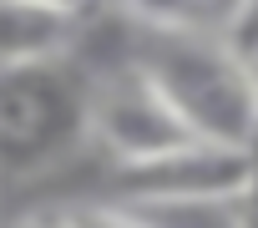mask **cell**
I'll list each match as a JSON object with an SVG mask.
<instances>
[{
    "label": "cell",
    "instance_id": "6da1fadb",
    "mask_svg": "<svg viewBox=\"0 0 258 228\" xmlns=\"http://www.w3.org/2000/svg\"><path fill=\"white\" fill-rule=\"evenodd\" d=\"M198 142L258 147V71L218 36H147L126 61Z\"/></svg>",
    "mask_w": 258,
    "mask_h": 228
},
{
    "label": "cell",
    "instance_id": "7a4b0ae2",
    "mask_svg": "<svg viewBox=\"0 0 258 228\" xmlns=\"http://www.w3.org/2000/svg\"><path fill=\"white\" fill-rule=\"evenodd\" d=\"M258 173V147L187 142L157 162L116 167L121 208H233Z\"/></svg>",
    "mask_w": 258,
    "mask_h": 228
},
{
    "label": "cell",
    "instance_id": "3957f363",
    "mask_svg": "<svg viewBox=\"0 0 258 228\" xmlns=\"http://www.w3.org/2000/svg\"><path fill=\"white\" fill-rule=\"evenodd\" d=\"M0 81L11 86L0 96V178L36 173L76 132L86 137V96H71V81L56 71V61L6 71Z\"/></svg>",
    "mask_w": 258,
    "mask_h": 228
},
{
    "label": "cell",
    "instance_id": "277c9868",
    "mask_svg": "<svg viewBox=\"0 0 258 228\" xmlns=\"http://www.w3.org/2000/svg\"><path fill=\"white\" fill-rule=\"evenodd\" d=\"M86 137L116 162V167H137V162H157L187 142H198L172 111L167 101L132 71L121 66V76L101 81L86 96Z\"/></svg>",
    "mask_w": 258,
    "mask_h": 228
},
{
    "label": "cell",
    "instance_id": "5b68a950",
    "mask_svg": "<svg viewBox=\"0 0 258 228\" xmlns=\"http://www.w3.org/2000/svg\"><path fill=\"white\" fill-rule=\"evenodd\" d=\"M71 31H76V21L51 16L31 0H0V76L56 61L71 46Z\"/></svg>",
    "mask_w": 258,
    "mask_h": 228
},
{
    "label": "cell",
    "instance_id": "8992f818",
    "mask_svg": "<svg viewBox=\"0 0 258 228\" xmlns=\"http://www.w3.org/2000/svg\"><path fill=\"white\" fill-rule=\"evenodd\" d=\"M213 6L218 0H116V11L147 36H208Z\"/></svg>",
    "mask_w": 258,
    "mask_h": 228
},
{
    "label": "cell",
    "instance_id": "52a82bcc",
    "mask_svg": "<svg viewBox=\"0 0 258 228\" xmlns=\"http://www.w3.org/2000/svg\"><path fill=\"white\" fill-rule=\"evenodd\" d=\"M218 41H223L243 66L258 71V0H233L228 16H223V26H218Z\"/></svg>",
    "mask_w": 258,
    "mask_h": 228
},
{
    "label": "cell",
    "instance_id": "ba28073f",
    "mask_svg": "<svg viewBox=\"0 0 258 228\" xmlns=\"http://www.w3.org/2000/svg\"><path fill=\"white\" fill-rule=\"evenodd\" d=\"M71 228H157V223H147L137 208H121V203H91L71 213Z\"/></svg>",
    "mask_w": 258,
    "mask_h": 228
},
{
    "label": "cell",
    "instance_id": "9c48e42d",
    "mask_svg": "<svg viewBox=\"0 0 258 228\" xmlns=\"http://www.w3.org/2000/svg\"><path fill=\"white\" fill-rule=\"evenodd\" d=\"M233 228H258V173H253V183L243 188V198L233 203Z\"/></svg>",
    "mask_w": 258,
    "mask_h": 228
},
{
    "label": "cell",
    "instance_id": "30bf717a",
    "mask_svg": "<svg viewBox=\"0 0 258 228\" xmlns=\"http://www.w3.org/2000/svg\"><path fill=\"white\" fill-rule=\"evenodd\" d=\"M31 6H41V11H51V16H66V21H76L86 6H96V0H31Z\"/></svg>",
    "mask_w": 258,
    "mask_h": 228
},
{
    "label": "cell",
    "instance_id": "8fae6325",
    "mask_svg": "<svg viewBox=\"0 0 258 228\" xmlns=\"http://www.w3.org/2000/svg\"><path fill=\"white\" fill-rule=\"evenodd\" d=\"M21 228H71V213H46V218L36 213V218H26Z\"/></svg>",
    "mask_w": 258,
    "mask_h": 228
},
{
    "label": "cell",
    "instance_id": "7c38bea8",
    "mask_svg": "<svg viewBox=\"0 0 258 228\" xmlns=\"http://www.w3.org/2000/svg\"><path fill=\"white\" fill-rule=\"evenodd\" d=\"M0 198H6V178H0ZM0 228H6V218H0Z\"/></svg>",
    "mask_w": 258,
    "mask_h": 228
}]
</instances>
